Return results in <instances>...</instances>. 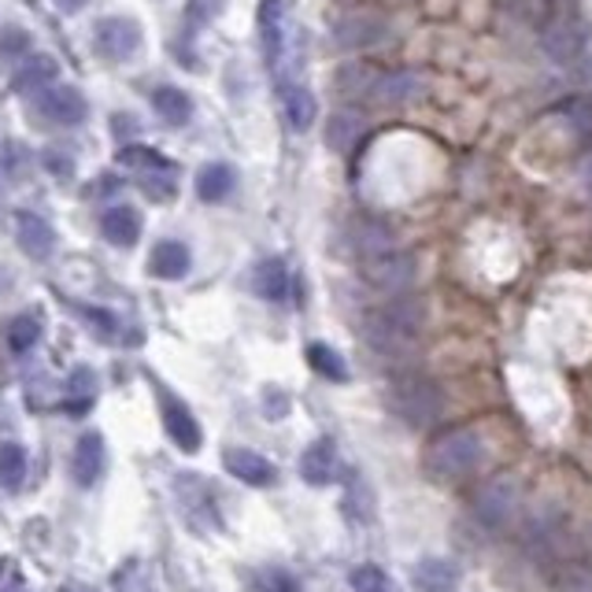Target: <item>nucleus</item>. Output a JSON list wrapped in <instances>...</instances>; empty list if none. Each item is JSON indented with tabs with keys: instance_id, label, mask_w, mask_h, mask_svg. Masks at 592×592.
Wrapping results in <instances>:
<instances>
[{
	"instance_id": "1",
	"label": "nucleus",
	"mask_w": 592,
	"mask_h": 592,
	"mask_svg": "<svg viewBox=\"0 0 592 592\" xmlns=\"http://www.w3.org/2000/svg\"><path fill=\"white\" fill-rule=\"evenodd\" d=\"M422 326H426V307L419 300L401 297V300H390V304L374 307V312L367 315L363 337H367V345L378 348L382 356H404L419 345Z\"/></svg>"
},
{
	"instance_id": "2",
	"label": "nucleus",
	"mask_w": 592,
	"mask_h": 592,
	"mask_svg": "<svg viewBox=\"0 0 592 592\" xmlns=\"http://www.w3.org/2000/svg\"><path fill=\"white\" fill-rule=\"evenodd\" d=\"M485 460V441L478 437V430L471 426H452V430H441L426 444L422 452V471L430 474L433 481H463L471 478L474 471L481 467Z\"/></svg>"
},
{
	"instance_id": "3",
	"label": "nucleus",
	"mask_w": 592,
	"mask_h": 592,
	"mask_svg": "<svg viewBox=\"0 0 592 592\" xmlns=\"http://www.w3.org/2000/svg\"><path fill=\"white\" fill-rule=\"evenodd\" d=\"M385 404H390V411L401 422L411 426V430H426V426L441 422V415H444L441 385L430 382V378H419V374L396 378L390 385V393H385Z\"/></svg>"
},
{
	"instance_id": "4",
	"label": "nucleus",
	"mask_w": 592,
	"mask_h": 592,
	"mask_svg": "<svg viewBox=\"0 0 592 592\" xmlns=\"http://www.w3.org/2000/svg\"><path fill=\"white\" fill-rule=\"evenodd\" d=\"M522 511V485L514 474H492L489 481H481L471 497V514L481 522L485 530H503L519 519Z\"/></svg>"
},
{
	"instance_id": "5",
	"label": "nucleus",
	"mask_w": 592,
	"mask_h": 592,
	"mask_svg": "<svg viewBox=\"0 0 592 592\" xmlns=\"http://www.w3.org/2000/svg\"><path fill=\"white\" fill-rule=\"evenodd\" d=\"M31 108L34 115H42V119L53 126H79L85 115H90V104H85L79 85H60V82L31 93Z\"/></svg>"
},
{
	"instance_id": "6",
	"label": "nucleus",
	"mask_w": 592,
	"mask_h": 592,
	"mask_svg": "<svg viewBox=\"0 0 592 592\" xmlns=\"http://www.w3.org/2000/svg\"><path fill=\"white\" fill-rule=\"evenodd\" d=\"M93 48L112 63H126L141 53V26L138 19H126V15H108L96 23L93 31Z\"/></svg>"
},
{
	"instance_id": "7",
	"label": "nucleus",
	"mask_w": 592,
	"mask_h": 592,
	"mask_svg": "<svg viewBox=\"0 0 592 592\" xmlns=\"http://www.w3.org/2000/svg\"><path fill=\"white\" fill-rule=\"evenodd\" d=\"M363 278H367V286L378 289V293H404V289L415 281V256L401 248L378 252V256L363 259Z\"/></svg>"
},
{
	"instance_id": "8",
	"label": "nucleus",
	"mask_w": 592,
	"mask_h": 592,
	"mask_svg": "<svg viewBox=\"0 0 592 592\" xmlns=\"http://www.w3.org/2000/svg\"><path fill=\"white\" fill-rule=\"evenodd\" d=\"M422 90H426V82L411 71H371L367 74L363 96L374 104H385V108H396V104L419 101Z\"/></svg>"
},
{
	"instance_id": "9",
	"label": "nucleus",
	"mask_w": 592,
	"mask_h": 592,
	"mask_svg": "<svg viewBox=\"0 0 592 592\" xmlns=\"http://www.w3.org/2000/svg\"><path fill=\"white\" fill-rule=\"evenodd\" d=\"M259 45H264L267 67L281 74V63L289 56V19L281 0H264L259 4Z\"/></svg>"
},
{
	"instance_id": "10",
	"label": "nucleus",
	"mask_w": 592,
	"mask_h": 592,
	"mask_svg": "<svg viewBox=\"0 0 592 592\" xmlns=\"http://www.w3.org/2000/svg\"><path fill=\"white\" fill-rule=\"evenodd\" d=\"M156 396H160V415H163V430H167V437L178 444L182 452H197L200 441H204L197 415H193L178 396H171L167 390H156Z\"/></svg>"
},
{
	"instance_id": "11",
	"label": "nucleus",
	"mask_w": 592,
	"mask_h": 592,
	"mask_svg": "<svg viewBox=\"0 0 592 592\" xmlns=\"http://www.w3.org/2000/svg\"><path fill=\"white\" fill-rule=\"evenodd\" d=\"M178 500H182V514H189V522H197L204 530H219V508H216V497H211V489L204 485V478L197 474H182L178 478Z\"/></svg>"
},
{
	"instance_id": "12",
	"label": "nucleus",
	"mask_w": 592,
	"mask_h": 592,
	"mask_svg": "<svg viewBox=\"0 0 592 592\" xmlns=\"http://www.w3.org/2000/svg\"><path fill=\"white\" fill-rule=\"evenodd\" d=\"M278 101H281V115H286L289 130L297 134H307L315 126V115H318V101L307 85L300 82H278Z\"/></svg>"
},
{
	"instance_id": "13",
	"label": "nucleus",
	"mask_w": 592,
	"mask_h": 592,
	"mask_svg": "<svg viewBox=\"0 0 592 592\" xmlns=\"http://www.w3.org/2000/svg\"><path fill=\"white\" fill-rule=\"evenodd\" d=\"M222 467L234 474L237 481L245 485H256V489H267V485L278 481V471L267 455L252 452V449H227L222 452Z\"/></svg>"
},
{
	"instance_id": "14",
	"label": "nucleus",
	"mask_w": 592,
	"mask_h": 592,
	"mask_svg": "<svg viewBox=\"0 0 592 592\" xmlns=\"http://www.w3.org/2000/svg\"><path fill=\"white\" fill-rule=\"evenodd\" d=\"M15 241L31 259H48L56 252L53 222L34 216V211H19V216H15Z\"/></svg>"
},
{
	"instance_id": "15",
	"label": "nucleus",
	"mask_w": 592,
	"mask_h": 592,
	"mask_svg": "<svg viewBox=\"0 0 592 592\" xmlns=\"http://www.w3.org/2000/svg\"><path fill=\"white\" fill-rule=\"evenodd\" d=\"M334 42L341 45V48H352V53H356V48H371V45H378V42H385V19L363 15V12L337 19Z\"/></svg>"
},
{
	"instance_id": "16",
	"label": "nucleus",
	"mask_w": 592,
	"mask_h": 592,
	"mask_svg": "<svg viewBox=\"0 0 592 592\" xmlns=\"http://www.w3.org/2000/svg\"><path fill=\"white\" fill-rule=\"evenodd\" d=\"M460 585V567L452 559L426 556L411 567V589L415 592H455Z\"/></svg>"
},
{
	"instance_id": "17",
	"label": "nucleus",
	"mask_w": 592,
	"mask_h": 592,
	"mask_svg": "<svg viewBox=\"0 0 592 592\" xmlns=\"http://www.w3.org/2000/svg\"><path fill=\"white\" fill-rule=\"evenodd\" d=\"M141 211L130 208V204H115V208H108L101 216V234L108 237V245L115 248H134L141 237Z\"/></svg>"
},
{
	"instance_id": "18",
	"label": "nucleus",
	"mask_w": 592,
	"mask_h": 592,
	"mask_svg": "<svg viewBox=\"0 0 592 592\" xmlns=\"http://www.w3.org/2000/svg\"><path fill=\"white\" fill-rule=\"evenodd\" d=\"M71 474L82 489H93L104 474V437L101 433H82L71 455Z\"/></svg>"
},
{
	"instance_id": "19",
	"label": "nucleus",
	"mask_w": 592,
	"mask_h": 592,
	"mask_svg": "<svg viewBox=\"0 0 592 592\" xmlns=\"http://www.w3.org/2000/svg\"><path fill=\"white\" fill-rule=\"evenodd\" d=\"M337 474V444L329 437H318L300 455V478L307 485H329Z\"/></svg>"
},
{
	"instance_id": "20",
	"label": "nucleus",
	"mask_w": 592,
	"mask_h": 592,
	"mask_svg": "<svg viewBox=\"0 0 592 592\" xmlns=\"http://www.w3.org/2000/svg\"><path fill=\"white\" fill-rule=\"evenodd\" d=\"M193 267V256L182 241H160L149 256V275L152 278H163V281H178L186 278Z\"/></svg>"
},
{
	"instance_id": "21",
	"label": "nucleus",
	"mask_w": 592,
	"mask_h": 592,
	"mask_svg": "<svg viewBox=\"0 0 592 592\" xmlns=\"http://www.w3.org/2000/svg\"><path fill=\"white\" fill-rule=\"evenodd\" d=\"M289 286H293V278H289L286 259H264L252 270V289H256V297L270 300V304H281L289 297Z\"/></svg>"
},
{
	"instance_id": "22",
	"label": "nucleus",
	"mask_w": 592,
	"mask_h": 592,
	"mask_svg": "<svg viewBox=\"0 0 592 592\" xmlns=\"http://www.w3.org/2000/svg\"><path fill=\"white\" fill-rule=\"evenodd\" d=\"M149 101L167 126H186L193 119V101L186 90H178V85H156Z\"/></svg>"
},
{
	"instance_id": "23",
	"label": "nucleus",
	"mask_w": 592,
	"mask_h": 592,
	"mask_svg": "<svg viewBox=\"0 0 592 592\" xmlns=\"http://www.w3.org/2000/svg\"><path fill=\"white\" fill-rule=\"evenodd\" d=\"M237 186V171L230 167V163H208V167H200L197 174V197L204 204H219L227 200L230 193Z\"/></svg>"
},
{
	"instance_id": "24",
	"label": "nucleus",
	"mask_w": 592,
	"mask_h": 592,
	"mask_svg": "<svg viewBox=\"0 0 592 592\" xmlns=\"http://www.w3.org/2000/svg\"><path fill=\"white\" fill-rule=\"evenodd\" d=\"M363 130H367L363 115L337 112L334 119H329V126H326V144L334 152H352L356 144H359V138H363Z\"/></svg>"
},
{
	"instance_id": "25",
	"label": "nucleus",
	"mask_w": 592,
	"mask_h": 592,
	"mask_svg": "<svg viewBox=\"0 0 592 592\" xmlns=\"http://www.w3.org/2000/svg\"><path fill=\"white\" fill-rule=\"evenodd\" d=\"M352 245L359 252V259H371V256H378V252H390L393 248V234L382 227V222L367 219V222H356Z\"/></svg>"
},
{
	"instance_id": "26",
	"label": "nucleus",
	"mask_w": 592,
	"mask_h": 592,
	"mask_svg": "<svg viewBox=\"0 0 592 592\" xmlns=\"http://www.w3.org/2000/svg\"><path fill=\"white\" fill-rule=\"evenodd\" d=\"M56 82V63L53 56H31L23 71L15 74V93H37L45 85Z\"/></svg>"
},
{
	"instance_id": "27",
	"label": "nucleus",
	"mask_w": 592,
	"mask_h": 592,
	"mask_svg": "<svg viewBox=\"0 0 592 592\" xmlns=\"http://www.w3.org/2000/svg\"><path fill=\"white\" fill-rule=\"evenodd\" d=\"M8 348L12 352H31V348L42 341V318L37 315H15L12 323L4 326Z\"/></svg>"
},
{
	"instance_id": "28",
	"label": "nucleus",
	"mask_w": 592,
	"mask_h": 592,
	"mask_svg": "<svg viewBox=\"0 0 592 592\" xmlns=\"http://www.w3.org/2000/svg\"><path fill=\"white\" fill-rule=\"evenodd\" d=\"M26 478V449L15 441H4L0 444V485L4 489H19Z\"/></svg>"
},
{
	"instance_id": "29",
	"label": "nucleus",
	"mask_w": 592,
	"mask_h": 592,
	"mask_svg": "<svg viewBox=\"0 0 592 592\" xmlns=\"http://www.w3.org/2000/svg\"><path fill=\"white\" fill-rule=\"evenodd\" d=\"M307 363H312L315 371L323 374V378H329V382H348V367H345V359L337 356L329 345H323V341L307 345Z\"/></svg>"
},
{
	"instance_id": "30",
	"label": "nucleus",
	"mask_w": 592,
	"mask_h": 592,
	"mask_svg": "<svg viewBox=\"0 0 592 592\" xmlns=\"http://www.w3.org/2000/svg\"><path fill=\"white\" fill-rule=\"evenodd\" d=\"M119 163L123 167H130V171H138V174H149V171H160V167H167V156H160L156 149H144V144H123L119 149Z\"/></svg>"
},
{
	"instance_id": "31",
	"label": "nucleus",
	"mask_w": 592,
	"mask_h": 592,
	"mask_svg": "<svg viewBox=\"0 0 592 592\" xmlns=\"http://www.w3.org/2000/svg\"><path fill=\"white\" fill-rule=\"evenodd\" d=\"M93 396H96V378L90 371H74L71 382H67V407L82 415L93 404Z\"/></svg>"
},
{
	"instance_id": "32",
	"label": "nucleus",
	"mask_w": 592,
	"mask_h": 592,
	"mask_svg": "<svg viewBox=\"0 0 592 592\" xmlns=\"http://www.w3.org/2000/svg\"><path fill=\"white\" fill-rule=\"evenodd\" d=\"M545 48L556 56L559 63H570L578 56V48H581V37H578L574 26H556V31L545 37Z\"/></svg>"
},
{
	"instance_id": "33",
	"label": "nucleus",
	"mask_w": 592,
	"mask_h": 592,
	"mask_svg": "<svg viewBox=\"0 0 592 592\" xmlns=\"http://www.w3.org/2000/svg\"><path fill=\"white\" fill-rule=\"evenodd\" d=\"M252 592H300L297 578L289 570H278V567H267L252 578Z\"/></svg>"
},
{
	"instance_id": "34",
	"label": "nucleus",
	"mask_w": 592,
	"mask_h": 592,
	"mask_svg": "<svg viewBox=\"0 0 592 592\" xmlns=\"http://www.w3.org/2000/svg\"><path fill=\"white\" fill-rule=\"evenodd\" d=\"M356 592H390V578H385L382 567H374V562H363V567H356L352 574H348Z\"/></svg>"
},
{
	"instance_id": "35",
	"label": "nucleus",
	"mask_w": 592,
	"mask_h": 592,
	"mask_svg": "<svg viewBox=\"0 0 592 592\" xmlns=\"http://www.w3.org/2000/svg\"><path fill=\"white\" fill-rule=\"evenodd\" d=\"M222 8H227V0H189V4H186V23L208 26V23H216V19L222 15Z\"/></svg>"
},
{
	"instance_id": "36",
	"label": "nucleus",
	"mask_w": 592,
	"mask_h": 592,
	"mask_svg": "<svg viewBox=\"0 0 592 592\" xmlns=\"http://www.w3.org/2000/svg\"><path fill=\"white\" fill-rule=\"evenodd\" d=\"M556 589L559 592H592V574L585 567H559Z\"/></svg>"
},
{
	"instance_id": "37",
	"label": "nucleus",
	"mask_w": 592,
	"mask_h": 592,
	"mask_svg": "<svg viewBox=\"0 0 592 592\" xmlns=\"http://www.w3.org/2000/svg\"><path fill=\"white\" fill-rule=\"evenodd\" d=\"M26 48H31V42H26V34L19 31V26H8V31L0 34V56H4V60H15Z\"/></svg>"
},
{
	"instance_id": "38",
	"label": "nucleus",
	"mask_w": 592,
	"mask_h": 592,
	"mask_svg": "<svg viewBox=\"0 0 592 592\" xmlns=\"http://www.w3.org/2000/svg\"><path fill=\"white\" fill-rule=\"evenodd\" d=\"M79 312H82L85 318H90L93 329H96V334H101V337H112L115 329H119V326H115V318H112L108 312H104V307H96V312H93V307H79Z\"/></svg>"
},
{
	"instance_id": "39",
	"label": "nucleus",
	"mask_w": 592,
	"mask_h": 592,
	"mask_svg": "<svg viewBox=\"0 0 592 592\" xmlns=\"http://www.w3.org/2000/svg\"><path fill=\"white\" fill-rule=\"evenodd\" d=\"M264 407H267V415H270V419H281V415L289 411V396L281 393V390H267V396H264Z\"/></svg>"
},
{
	"instance_id": "40",
	"label": "nucleus",
	"mask_w": 592,
	"mask_h": 592,
	"mask_svg": "<svg viewBox=\"0 0 592 592\" xmlns=\"http://www.w3.org/2000/svg\"><path fill=\"white\" fill-rule=\"evenodd\" d=\"M585 186L592 189V156H589V163H585Z\"/></svg>"
},
{
	"instance_id": "41",
	"label": "nucleus",
	"mask_w": 592,
	"mask_h": 592,
	"mask_svg": "<svg viewBox=\"0 0 592 592\" xmlns=\"http://www.w3.org/2000/svg\"><path fill=\"white\" fill-rule=\"evenodd\" d=\"M8 289V275H4V267H0V293Z\"/></svg>"
}]
</instances>
